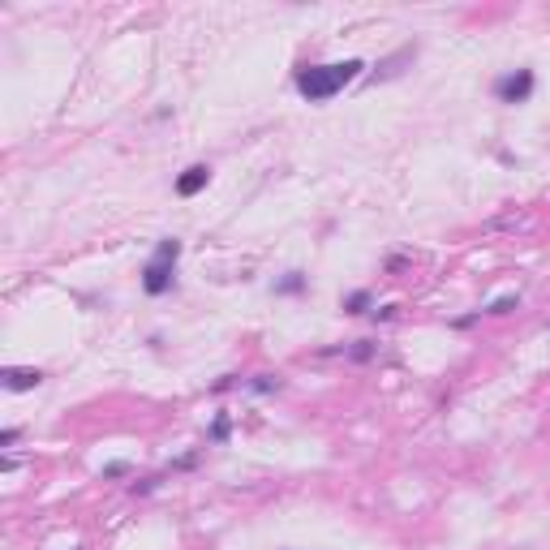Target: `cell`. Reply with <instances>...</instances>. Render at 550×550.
<instances>
[{
    "mask_svg": "<svg viewBox=\"0 0 550 550\" xmlns=\"http://www.w3.org/2000/svg\"><path fill=\"white\" fill-rule=\"evenodd\" d=\"M361 60H331V65H301L297 69V78H293V86L301 90V99H309V103H327V99H335L349 82H357L361 78Z\"/></svg>",
    "mask_w": 550,
    "mask_h": 550,
    "instance_id": "obj_1",
    "label": "cell"
},
{
    "mask_svg": "<svg viewBox=\"0 0 550 550\" xmlns=\"http://www.w3.org/2000/svg\"><path fill=\"white\" fill-rule=\"evenodd\" d=\"M177 258H181V241L177 236H163L159 246H155V254H151V262L142 267V293L147 297L172 293V284H177Z\"/></svg>",
    "mask_w": 550,
    "mask_h": 550,
    "instance_id": "obj_2",
    "label": "cell"
},
{
    "mask_svg": "<svg viewBox=\"0 0 550 550\" xmlns=\"http://www.w3.org/2000/svg\"><path fill=\"white\" fill-rule=\"evenodd\" d=\"M533 86H537L533 69H511V74L495 78V95H499V103H529Z\"/></svg>",
    "mask_w": 550,
    "mask_h": 550,
    "instance_id": "obj_3",
    "label": "cell"
},
{
    "mask_svg": "<svg viewBox=\"0 0 550 550\" xmlns=\"http://www.w3.org/2000/svg\"><path fill=\"white\" fill-rule=\"evenodd\" d=\"M39 383H43V370H18V365L0 370V387L5 391H34Z\"/></svg>",
    "mask_w": 550,
    "mask_h": 550,
    "instance_id": "obj_4",
    "label": "cell"
},
{
    "mask_svg": "<svg viewBox=\"0 0 550 550\" xmlns=\"http://www.w3.org/2000/svg\"><path fill=\"white\" fill-rule=\"evenodd\" d=\"M206 185H211V168H206V163H189L181 177H177V194H181V198H194V194H202Z\"/></svg>",
    "mask_w": 550,
    "mask_h": 550,
    "instance_id": "obj_5",
    "label": "cell"
},
{
    "mask_svg": "<svg viewBox=\"0 0 550 550\" xmlns=\"http://www.w3.org/2000/svg\"><path fill=\"white\" fill-rule=\"evenodd\" d=\"M305 288H309V275H305V271H284L280 280L271 284V293H275V297H301Z\"/></svg>",
    "mask_w": 550,
    "mask_h": 550,
    "instance_id": "obj_6",
    "label": "cell"
},
{
    "mask_svg": "<svg viewBox=\"0 0 550 550\" xmlns=\"http://www.w3.org/2000/svg\"><path fill=\"white\" fill-rule=\"evenodd\" d=\"M241 387L254 391V396H275L284 383H280V374H254V378H241Z\"/></svg>",
    "mask_w": 550,
    "mask_h": 550,
    "instance_id": "obj_7",
    "label": "cell"
},
{
    "mask_svg": "<svg viewBox=\"0 0 550 550\" xmlns=\"http://www.w3.org/2000/svg\"><path fill=\"white\" fill-rule=\"evenodd\" d=\"M344 314H374V293L370 288H357V293H349L344 297Z\"/></svg>",
    "mask_w": 550,
    "mask_h": 550,
    "instance_id": "obj_8",
    "label": "cell"
},
{
    "mask_svg": "<svg viewBox=\"0 0 550 550\" xmlns=\"http://www.w3.org/2000/svg\"><path fill=\"white\" fill-rule=\"evenodd\" d=\"M511 309H521V293H503V297H495L481 314H490V318H503V314H511Z\"/></svg>",
    "mask_w": 550,
    "mask_h": 550,
    "instance_id": "obj_9",
    "label": "cell"
},
{
    "mask_svg": "<svg viewBox=\"0 0 550 550\" xmlns=\"http://www.w3.org/2000/svg\"><path fill=\"white\" fill-rule=\"evenodd\" d=\"M412 56H417V48H400L396 56H387L383 65H378V78H396V74H400V65L412 60Z\"/></svg>",
    "mask_w": 550,
    "mask_h": 550,
    "instance_id": "obj_10",
    "label": "cell"
},
{
    "mask_svg": "<svg viewBox=\"0 0 550 550\" xmlns=\"http://www.w3.org/2000/svg\"><path fill=\"white\" fill-rule=\"evenodd\" d=\"M228 434H232V417L220 412V417L211 422V430H206V443H228Z\"/></svg>",
    "mask_w": 550,
    "mask_h": 550,
    "instance_id": "obj_11",
    "label": "cell"
},
{
    "mask_svg": "<svg viewBox=\"0 0 550 550\" xmlns=\"http://www.w3.org/2000/svg\"><path fill=\"white\" fill-rule=\"evenodd\" d=\"M344 353H349V361H370V357L378 353V344H374V340H357L353 349H344Z\"/></svg>",
    "mask_w": 550,
    "mask_h": 550,
    "instance_id": "obj_12",
    "label": "cell"
},
{
    "mask_svg": "<svg viewBox=\"0 0 550 550\" xmlns=\"http://www.w3.org/2000/svg\"><path fill=\"white\" fill-rule=\"evenodd\" d=\"M159 481H163V477H142V481H133L129 490H133V495H151V490H159Z\"/></svg>",
    "mask_w": 550,
    "mask_h": 550,
    "instance_id": "obj_13",
    "label": "cell"
},
{
    "mask_svg": "<svg viewBox=\"0 0 550 550\" xmlns=\"http://www.w3.org/2000/svg\"><path fill=\"white\" fill-rule=\"evenodd\" d=\"M129 473V464L125 460H112V464H103V477H125Z\"/></svg>",
    "mask_w": 550,
    "mask_h": 550,
    "instance_id": "obj_14",
    "label": "cell"
},
{
    "mask_svg": "<svg viewBox=\"0 0 550 550\" xmlns=\"http://www.w3.org/2000/svg\"><path fill=\"white\" fill-rule=\"evenodd\" d=\"M477 318H481V309H473V314H460V318H456L452 327H456V331H469V327H473Z\"/></svg>",
    "mask_w": 550,
    "mask_h": 550,
    "instance_id": "obj_15",
    "label": "cell"
},
{
    "mask_svg": "<svg viewBox=\"0 0 550 550\" xmlns=\"http://www.w3.org/2000/svg\"><path fill=\"white\" fill-rule=\"evenodd\" d=\"M228 387H236V374H224V378H215V383H211V391L220 396V391H228Z\"/></svg>",
    "mask_w": 550,
    "mask_h": 550,
    "instance_id": "obj_16",
    "label": "cell"
},
{
    "mask_svg": "<svg viewBox=\"0 0 550 550\" xmlns=\"http://www.w3.org/2000/svg\"><path fill=\"white\" fill-rule=\"evenodd\" d=\"M18 438H22V430H18V426H9V430H0V447H13Z\"/></svg>",
    "mask_w": 550,
    "mask_h": 550,
    "instance_id": "obj_17",
    "label": "cell"
},
{
    "mask_svg": "<svg viewBox=\"0 0 550 550\" xmlns=\"http://www.w3.org/2000/svg\"><path fill=\"white\" fill-rule=\"evenodd\" d=\"M387 318H396V305H383V309H374V323H387Z\"/></svg>",
    "mask_w": 550,
    "mask_h": 550,
    "instance_id": "obj_18",
    "label": "cell"
}]
</instances>
